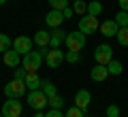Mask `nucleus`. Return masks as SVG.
Here are the masks:
<instances>
[{"label":"nucleus","instance_id":"nucleus-8","mask_svg":"<svg viewBox=\"0 0 128 117\" xmlns=\"http://www.w3.org/2000/svg\"><path fill=\"white\" fill-rule=\"evenodd\" d=\"M43 60L47 62V66H49V68H58L60 64L64 62V51L60 49V47H58V49H49Z\"/></svg>","mask_w":128,"mask_h":117},{"label":"nucleus","instance_id":"nucleus-24","mask_svg":"<svg viewBox=\"0 0 128 117\" xmlns=\"http://www.w3.org/2000/svg\"><path fill=\"white\" fill-rule=\"evenodd\" d=\"M11 45H13V43H11L9 36H6V34H0V53L9 51V49H11Z\"/></svg>","mask_w":128,"mask_h":117},{"label":"nucleus","instance_id":"nucleus-3","mask_svg":"<svg viewBox=\"0 0 128 117\" xmlns=\"http://www.w3.org/2000/svg\"><path fill=\"white\" fill-rule=\"evenodd\" d=\"M26 81H19V79H13L4 85V96L6 98H22L26 94Z\"/></svg>","mask_w":128,"mask_h":117},{"label":"nucleus","instance_id":"nucleus-18","mask_svg":"<svg viewBox=\"0 0 128 117\" xmlns=\"http://www.w3.org/2000/svg\"><path fill=\"white\" fill-rule=\"evenodd\" d=\"M41 92L47 96V98H51V96H56V94H58L56 85H54L51 81H47V79H45V81H41Z\"/></svg>","mask_w":128,"mask_h":117},{"label":"nucleus","instance_id":"nucleus-38","mask_svg":"<svg viewBox=\"0 0 128 117\" xmlns=\"http://www.w3.org/2000/svg\"><path fill=\"white\" fill-rule=\"evenodd\" d=\"M2 117H4V115H2Z\"/></svg>","mask_w":128,"mask_h":117},{"label":"nucleus","instance_id":"nucleus-23","mask_svg":"<svg viewBox=\"0 0 128 117\" xmlns=\"http://www.w3.org/2000/svg\"><path fill=\"white\" fill-rule=\"evenodd\" d=\"M115 23H118L120 28H126L128 26V11H120V13L115 15Z\"/></svg>","mask_w":128,"mask_h":117},{"label":"nucleus","instance_id":"nucleus-35","mask_svg":"<svg viewBox=\"0 0 128 117\" xmlns=\"http://www.w3.org/2000/svg\"><path fill=\"white\" fill-rule=\"evenodd\" d=\"M4 2H6V0H0V4H4Z\"/></svg>","mask_w":128,"mask_h":117},{"label":"nucleus","instance_id":"nucleus-15","mask_svg":"<svg viewBox=\"0 0 128 117\" xmlns=\"http://www.w3.org/2000/svg\"><path fill=\"white\" fill-rule=\"evenodd\" d=\"M64 38H66L64 32L60 30V28H54V30H51V38H49V47L51 49H58V47L64 43Z\"/></svg>","mask_w":128,"mask_h":117},{"label":"nucleus","instance_id":"nucleus-4","mask_svg":"<svg viewBox=\"0 0 128 117\" xmlns=\"http://www.w3.org/2000/svg\"><path fill=\"white\" fill-rule=\"evenodd\" d=\"M94 60H96V64L107 66V64L113 60V49H111V45H107V43L96 45V49H94Z\"/></svg>","mask_w":128,"mask_h":117},{"label":"nucleus","instance_id":"nucleus-22","mask_svg":"<svg viewBox=\"0 0 128 117\" xmlns=\"http://www.w3.org/2000/svg\"><path fill=\"white\" fill-rule=\"evenodd\" d=\"M73 11L81 17V15L88 13V2H83V0H75V4H73Z\"/></svg>","mask_w":128,"mask_h":117},{"label":"nucleus","instance_id":"nucleus-14","mask_svg":"<svg viewBox=\"0 0 128 117\" xmlns=\"http://www.w3.org/2000/svg\"><path fill=\"white\" fill-rule=\"evenodd\" d=\"M107 75H109V70H107V66H102V64H96V66L90 70V77H92V81H96V83L105 81V79H107Z\"/></svg>","mask_w":128,"mask_h":117},{"label":"nucleus","instance_id":"nucleus-34","mask_svg":"<svg viewBox=\"0 0 128 117\" xmlns=\"http://www.w3.org/2000/svg\"><path fill=\"white\" fill-rule=\"evenodd\" d=\"M34 117H45V115H43L41 111H36V115H34Z\"/></svg>","mask_w":128,"mask_h":117},{"label":"nucleus","instance_id":"nucleus-7","mask_svg":"<svg viewBox=\"0 0 128 117\" xmlns=\"http://www.w3.org/2000/svg\"><path fill=\"white\" fill-rule=\"evenodd\" d=\"M2 115L4 117H19L22 115V102L19 98H9L2 104Z\"/></svg>","mask_w":128,"mask_h":117},{"label":"nucleus","instance_id":"nucleus-21","mask_svg":"<svg viewBox=\"0 0 128 117\" xmlns=\"http://www.w3.org/2000/svg\"><path fill=\"white\" fill-rule=\"evenodd\" d=\"M115 38H118V43L122 47H128V26L126 28H120L118 34H115Z\"/></svg>","mask_w":128,"mask_h":117},{"label":"nucleus","instance_id":"nucleus-27","mask_svg":"<svg viewBox=\"0 0 128 117\" xmlns=\"http://www.w3.org/2000/svg\"><path fill=\"white\" fill-rule=\"evenodd\" d=\"M47 104H49L51 109H62V104H64V100L60 98L58 94H56V96H51V98H47Z\"/></svg>","mask_w":128,"mask_h":117},{"label":"nucleus","instance_id":"nucleus-2","mask_svg":"<svg viewBox=\"0 0 128 117\" xmlns=\"http://www.w3.org/2000/svg\"><path fill=\"white\" fill-rule=\"evenodd\" d=\"M41 64H43V55H41V51H28L26 55L22 58V66L26 68V72H36L38 68H41Z\"/></svg>","mask_w":128,"mask_h":117},{"label":"nucleus","instance_id":"nucleus-5","mask_svg":"<svg viewBox=\"0 0 128 117\" xmlns=\"http://www.w3.org/2000/svg\"><path fill=\"white\" fill-rule=\"evenodd\" d=\"M28 104H30L34 111H43V109L47 107V96L43 94L41 90H30V94H28Z\"/></svg>","mask_w":128,"mask_h":117},{"label":"nucleus","instance_id":"nucleus-29","mask_svg":"<svg viewBox=\"0 0 128 117\" xmlns=\"http://www.w3.org/2000/svg\"><path fill=\"white\" fill-rule=\"evenodd\" d=\"M107 117H120V107L109 104V107H107Z\"/></svg>","mask_w":128,"mask_h":117},{"label":"nucleus","instance_id":"nucleus-19","mask_svg":"<svg viewBox=\"0 0 128 117\" xmlns=\"http://www.w3.org/2000/svg\"><path fill=\"white\" fill-rule=\"evenodd\" d=\"M100 13H102V4L98 2V0H92V2H88V13H86V15H94V17H98Z\"/></svg>","mask_w":128,"mask_h":117},{"label":"nucleus","instance_id":"nucleus-16","mask_svg":"<svg viewBox=\"0 0 128 117\" xmlns=\"http://www.w3.org/2000/svg\"><path fill=\"white\" fill-rule=\"evenodd\" d=\"M49 38H51V32H47V30H38L36 34H34V38H32V41L36 43L38 47H49Z\"/></svg>","mask_w":128,"mask_h":117},{"label":"nucleus","instance_id":"nucleus-12","mask_svg":"<svg viewBox=\"0 0 128 117\" xmlns=\"http://www.w3.org/2000/svg\"><path fill=\"white\" fill-rule=\"evenodd\" d=\"M118 30H120V26L115 23V19H107V21H102V23H100V34H102V36H107V38L115 36V34H118Z\"/></svg>","mask_w":128,"mask_h":117},{"label":"nucleus","instance_id":"nucleus-6","mask_svg":"<svg viewBox=\"0 0 128 117\" xmlns=\"http://www.w3.org/2000/svg\"><path fill=\"white\" fill-rule=\"evenodd\" d=\"M98 28H100L98 26V17H94V15H81V19H79V30L83 34H92Z\"/></svg>","mask_w":128,"mask_h":117},{"label":"nucleus","instance_id":"nucleus-28","mask_svg":"<svg viewBox=\"0 0 128 117\" xmlns=\"http://www.w3.org/2000/svg\"><path fill=\"white\" fill-rule=\"evenodd\" d=\"M64 117H86V111H81L79 107H70L68 111L64 113Z\"/></svg>","mask_w":128,"mask_h":117},{"label":"nucleus","instance_id":"nucleus-36","mask_svg":"<svg viewBox=\"0 0 128 117\" xmlns=\"http://www.w3.org/2000/svg\"><path fill=\"white\" fill-rule=\"evenodd\" d=\"M0 117H2V113H0Z\"/></svg>","mask_w":128,"mask_h":117},{"label":"nucleus","instance_id":"nucleus-20","mask_svg":"<svg viewBox=\"0 0 128 117\" xmlns=\"http://www.w3.org/2000/svg\"><path fill=\"white\" fill-rule=\"evenodd\" d=\"M107 70H109V75H122L124 66H122V62H118V60H111V62L107 64Z\"/></svg>","mask_w":128,"mask_h":117},{"label":"nucleus","instance_id":"nucleus-9","mask_svg":"<svg viewBox=\"0 0 128 117\" xmlns=\"http://www.w3.org/2000/svg\"><path fill=\"white\" fill-rule=\"evenodd\" d=\"M62 21H64V13L62 11H58V9H51L49 13L45 15V23H47V28H60L62 26Z\"/></svg>","mask_w":128,"mask_h":117},{"label":"nucleus","instance_id":"nucleus-37","mask_svg":"<svg viewBox=\"0 0 128 117\" xmlns=\"http://www.w3.org/2000/svg\"><path fill=\"white\" fill-rule=\"evenodd\" d=\"M19 117H22V115H19Z\"/></svg>","mask_w":128,"mask_h":117},{"label":"nucleus","instance_id":"nucleus-30","mask_svg":"<svg viewBox=\"0 0 128 117\" xmlns=\"http://www.w3.org/2000/svg\"><path fill=\"white\" fill-rule=\"evenodd\" d=\"M26 77H28L26 68H15V79H19V81H26Z\"/></svg>","mask_w":128,"mask_h":117},{"label":"nucleus","instance_id":"nucleus-13","mask_svg":"<svg viewBox=\"0 0 128 117\" xmlns=\"http://www.w3.org/2000/svg\"><path fill=\"white\" fill-rule=\"evenodd\" d=\"M2 62H4L9 68H17L19 62H22V55H19L15 49H9V51H4V58H2Z\"/></svg>","mask_w":128,"mask_h":117},{"label":"nucleus","instance_id":"nucleus-31","mask_svg":"<svg viewBox=\"0 0 128 117\" xmlns=\"http://www.w3.org/2000/svg\"><path fill=\"white\" fill-rule=\"evenodd\" d=\"M45 117H64V115L60 113V109H51V111H47Z\"/></svg>","mask_w":128,"mask_h":117},{"label":"nucleus","instance_id":"nucleus-33","mask_svg":"<svg viewBox=\"0 0 128 117\" xmlns=\"http://www.w3.org/2000/svg\"><path fill=\"white\" fill-rule=\"evenodd\" d=\"M120 2V9L122 11H128V0H118Z\"/></svg>","mask_w":128,"mask_h":117},{"label":"nucleus","instance_id":"nucleus-11","mask_svg":"<svg viewBox=\"0 0 128 117\" xmlns=\"http://www.w3.org/2000/svg\"><path fill=\"white\" fill-rule=\"evenodd\" d=\"M90 100H92V94H90V92H88V90H79L77 94H75V107H79L81 111H88Z\"/></svg>","mask_w":128,"mask_h":117},{"label":"nucleus","instance_id":"nucleus-26","mask_svg":"<svg viewBox=\"0 0 128 117\" xmlns=\"http://www.w3.org/2000/svg\"><path fill=\"white\" fill-rule=\"evenodd\" d=\"M51 9H58V11H64L68 6V0H47Z\"/></svg>","mask_w":128,"mask_h":117},{"label":"nucleus","instance_id":"nucleus-17","mask_svg":"<svg viewBox=\"0 0 128 117\" xmlns=\"http://www.w3.org/2000/svg\"><path fill=\"white\" fill-rule=\"evenodd\" d=\"M41 77L36 75V72H28V77H26V87L28 90H41Z\"/></svg>","mask_w":128,"mask_h":117},{"label":"nucleus","instance_id":"nucleus-1","mask_svg":"<svg viewBox=\"0 0 128 117\" xmlns=\"http://www.w3.org/2000/svg\"><path fill=\"white\" fill-rule=\"evenodd\" d=\"M64 45H66V51H81L86 47V34L81 30L68 32L66 38H64Z\"/></svg>","mask_w":128,"mask_h":117},{"label":"nucleus","instance_id":"nucleus-25","mask_svg":"<svg viewBox=\"0 0 128 117\" xmlns=\"http://www.w3.org/2000/svg\"><path fill=\"white\" fill-rule=\"evenodd\" d=\"M79 55H81V51H66V53H64V60H66L68 64H77Z\"/></svg>","mask_w":128,"mask_h":117},{"label":"nucleus","instance_id":"nucleus-32","mask_svg":"<svg viewBox=\"0 0 128 117\" xmlns=\"http://www.w3.org/2000/svg\"><path fill=\"white\" fill-rule=\"evenodd\" d=\"M62 13H64V19H68V17H73V13H75V11H73V9H68V6H66V9L62 11Z\"/></svg>","mask_w":128,"mask_h":117},{"label":"nucleus","instance_id":"nucleus-10","mask_svg":"<svg viewBox=\"0 0 128 117\" xmlns=\"http://www.w3.org/2000/svg\"><path fill=\"white\" fill-rule=\"evenodd\" d=\"M32 43L34 41H30L28 36H17V38L13 41V49L17 51L19 55H26L28 51H32Z\"/></svg>","mask_w":128,"mask_h":117}]
</instances>
